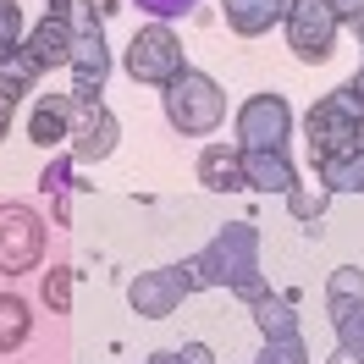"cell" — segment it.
Instances as JSON below:
<instances>
[{
    "label": "cell",
    "mask_w": 364,
    "mask_h": 364,
    "mask_svg": "<svg viewBox=\"0 0 364 364\" xmlns=\"http://www.w3.org/2000/svg\"><path fill=\"white\" fill-rule=\"evenodd\" d=\"M254 271H259V227H254V221L221 227L193 259L177 265V276H182L188 293H205V287H227L232 293V287H237L243 276H254Z\"/></svg>",
    "instance_id": "6da1fadb"
},
{
    "label": "cell",
    "mask_w": 364,
    "mask_h": 364,
    "mask_svg": "<svg viewBox=\"0 0 364 364\" xmlns=\"http://www.w3.org/2000/svg\"><path fill=\"white\" fill-rule=\"evenodd\" d=\"M243 188L287 199L298 188V171H293V160H287V149H243Z\"/></svg>",
    "instance_id": "7c38bea8"
},
{
    "label": "cell",
    "mask_w": 364,
    "mask_h": 364,
    "mask_svg": "<svg viewBox=\"0 0 364 364\" xmlns=\"http://www.w3.org/2000/svg\"><path fill=\"white\" fill-rule=\"evenodd\" d=\"M133 6H138V11H149L155 23H171V17H188L199 0H133Z\"/></svg>",
    "instance_id": "484cf974"
},
{
    "label": "cell",
    "mask_w": 364,
    "mask_h": 364,
    "mask_svg": "<svg viewBox=\"0 0 364 364\" xmlns=\"http://www.w3.org/2000/svg\"><path fill=\"white\" fill-rule=\"evenodd\" d=\"M331 309V326H337V342L364 353V298H326Z\"/></svg>",
    "instance_id": "d6986e66"
},
{
    "label": "cell",
    "mask_w": 364,
    "mask_h": 364,
    "mask_svg": "<svg viewBox=\"0 0 364 364\" xmlns=\"http://www.w3.org/2000/svg\"><path fill=\"white\" fill-rule=\"evenodd\" d=\"M254 309V326H259V337H298V293H265L259 304H249Z\"/></svg>",
    "instance_id": "e0dca14e"
},
{
    "label": "cell",
    "mask_w": 364,
    "mask_h": 364,
    "mask_svg": "<svg viewBox=\"0 0 364 364\" xmlns=\"http://www.w3.org/2000/svg\"><path fill=\"white\" fill-rule=\"evenodd\" d=\"M182 298H188V287H182L177 265L138 271L133 282H127V304H133V315H144V320H166V315H177Z\"/></svg>",
    "instance_id": "30bf717a"
},
{
    "label": "cell",
    "mask_w": 364,
    "mask_h": 364,
    "mask_svg": "<svg viewBox=\"0 0 364 364\" xmlns=\"http://www.w3.org/2000/svg\"><path fill=\"white\" fill-rule=\"evenodd\" d=\"M326 298H364V271L359 265H337L326 276Z\"/></svg>",
    "instance_id": "d4e9b609"
},
{
    "label": "cell",
    "mask_w": 364,
    "mask_h": 364,
    "mask_svg": "<svg viewBox=\"0 0 364 364\" xmlns=\"http://www.w3.org/2000/svg\"><path fill=\"white\" fill-rule=\"evenodd\" d=\"M221 11H227V28L237 39H259V33L287 23L293 0H221Z\"/></svg>",
    "instance_id": "4fadbf2b"
},
{
    "label": "cell",
    "mask_w": 364,
    "mask_h": 364,
    "mask_svg": "<svg viewBox=\"0 0 364 364\" xmlns=\"http://www.w3.org/2000/svg\"><path fill=\"white\" fill-rule=\"evenodd\" d=\"M353 83H359V94H364V67H359V77H353Z\"/></svg>",
    "instance_id": "d6a6232c"
},
{
    "label": "cell",
    "mask_w": 364,
    "mask_h": 364,
    "mask_svg": "<svg viewBox=\"0 0 364 364\" xmlns=\"http://www.w3.org/2000/svg\"><path fill=\"white\" fill-rule=\"evenodd\" d=\"M331 199H337V193H331V188H326V182H298L293 193H287V215H293L298 227H309V232H320V215H326V210H331Z\"/></svg>",
    "instance_id": "ac0fdd59"
},
{
    "label": "cell",
    "mask_w": 364,
    "mask_h": 364,
    "mask_svg": "<svg viewBox=\"0 0 364 364\" xmlns=\"http://www.w3.org/2000/svg\"><path fill=\"white\" fill-rule=\"evenodd\" d=\"M122 67L144 89H166L171 77L188 72V55H182V39L171 33V23H149V28H138L133 45L122 50Z\"/></svg>",
    "instance_id": "5b68a950"
},
{
    "label": "cell",
    "mask_w": 364,
    "mask_h": 364,
    "mask_svg": "<svg viewBox=\"0 0 364 364\" xmlns=\"http://www.w3.org/2000/svg\"><path fill=\"white\" fill-rule=\"evenodd\" d=\"M160 105H166V122L177 127L182 138H205L221 127V116H227V94H221V83L215 77H205V72H182V77H171L166 89H160Z\"/></svg>",
    "instance_id": "3957f363"
},
{
    "label": "cell",
    "mask_w": 364,
    "mask_h": 364,
    "mask_svg": "<svg viewBox=\"0 0 364 364\" xmlns=\"http://www.w3.org/2000/svg\"><path fill=\"white\" fill-rule=\"evenodd\" d=\"M28 138L39 144V149H61L72 138V105L67 94H39V105L28 116Z\"/></svg>",
    "instance_id": "5bb4252c"
},
{
    "label": "cell",
    "mask_w": 364,
    "mask_h": 364,
    "mask_svg": "<svg viewBox=\"0 0 364 364\" xmlns=\"http://www.w3.org/2000/svg\"><path fill=\"white\" fill-rule=\"evenodd\" d=\"M199 182L210 193H237L243 188V149L237 144H210L199 155Z\"/></svg>",
    "instance_id": "9a60e30c"
},
{
    "label": "cell",
    "mask_w": 364,
    "mask_h": 364,
    "mask_svg": "<svg viewBox=\"0 0 364 364\" xmlns=\"http://www.w3.org/2000/svg\"><path fill=\"white\" fill-rule=\"evenodd\" d=\"M67 105H72V138H67V149L77 166H94V160H105L116 149V138H122V122H116V111L100 100V94H67Z\"/></svg>",
    "instance_id": "8992f818"
},
{
    "label": "cell",
    "mask_w": 364,
    "mask_h": 364,
    "mask_svg": "<svg viewBox=\"0 0 364 364\" xmlns=\"http://www.w3.org/2000/svg\"><path fill=\"white\" fill-rule=\"evenodd\" d=\"M39 254H45V221L28 205H6L0 199V271L23 276L39 265Z\"/></svg>",
    "instance_id": "9c48e42d"
},
{
    "label": "cell",
    "mask_w": 364,
    "mask_h": 364,
    "mask_svg": "<svg viewBox=\"0 0 364 364\" xmlns=\"http://www.w3.org/2000/svg\"><path fill=\"white\" fill-rule=\"evenodd\" d=\"M45 6H50V11H61V6H67V0H45Z\"/></svg>",
    "instance_id": "4dcf8cb0"
},
{
    "label": "cell",
    "mask_w": 364,
    "mask_h": 364,
    "mask_svg": "<svg viewBox=\"0 0 364 364\" xmlns=\"http://www.w3.org/2000/svg\"><path fill=\"white\" fill-rule=\"evenodd\" d=\"M23 39H28V28H23V6L17 0H0V67L23 50Z\"/></svg>",
    "instance_id": "7402d4cb"
},
{
    "label": "cell",
    "mask_w": 364,
    "mask_h": 364,
    "mask_svg": "<svg viewBox=\"0 0 364 364\" xmlns=\"http://www.w3.org/2000/svg\"><path fill=\"white\" fill-rule=\"evenodd\" d=\"M144 364H177V348H171V353H149Z\"/></svg>",
    "instance_id": "f546056e"
},
{
    "label": "cell",
    "mask_w": 364,
    "mask_h": 364,
    "mask_svg": "<svg viewBox=\"0 0 364 364\" xmlns=\"http://www.w3.org/2000/svg\"><path fill=\"white\" fill-rule=\"evenodd\" d=\"M315 182H326L331 193H364V144L342 149V155L315 160Z\"/></svg>",
    "instance_id": "2e32d148"
},
{
    "label": "cell",
    "mask_w": 364,
    "mask_h": 364,
    "mask_svg": "<svg viewBox=\"0 0 364 364\" xmlns=\"http://www.w3.org/2000/svg\"><path fill=\"white\" fill-rule=\"evenodd\" d=\"M72 166H77V160H72V149L67 155H55L45 166V177H39V188H45L50 199H55V221H67V193H72Z\"/></svg>",
    "instance_id": "44dd1931"
},
{
    "label": "cell",
    "mask_w": 364,
    "mask_h": 364,
    "mask_svg": "<svg viewBox=\"0 0 364 364\" xmlns=\"http://www.w3.org/2000/svg\"><path fill=\"white\" fill-rule=\"evenodd\" d=\"M177 364H215V353H210L205 342H182V348H177Z\"/></svg>",
    "instance_id": "83f0119b"
},
{
    "label": "cell",
    "mask_w": 364,
    "mask_h": 364,
    "mask_svg": "<svg viewBox=\"0 0 364 364\" xmlns=\"http://www.w3.org/2000/svg\"><path fill=\"white\" fill-rule=\"evenodd\" d=\"M28 331H33V315H28V304H23L17 293H0V353L23 348Z\"/></svg>",
    "instance_id": "ffe728a7"
},
{
    "label": "cell",
    "mask_w": 364,
    "mask_h": 364,
    "mask_svg": "<svg viewBox=\"0 0 364 364\" xmlns=\"http://www.w3.org/2000/svg\"><path fill=\"white\" fill-rule=\"evenodd\" d=\"M353 33H359V39H364V17H359V23H353Z\"/></svg>",
    "instance_id": "1f68e13d"
},
{
    "label": "cell",
    "mask_w": 364,
    "mask_h": 364,
    "mask_svg": "<svg viewBox=\"0 0 364 364\" xmlns=\"http://www.w3.org/2000/svg\"><path fill=\"white\" fill-rule=\"evenodd\" d=\"M72 282H77L72 265H50V271H45V304L55 309V315H67V309H72Z\"/></svg>",
    "instance_id": "603a6c76"
},
{
    "label": "cell",
    "mask_w": 364,
    "mask_h": 364,
    "mask_svg": "<svg viewBox=\"0 0 364 364\" xmlns=\"http://www.w3.org/2000/svg\"><path fill=\"white\" fill-rule=\"evenodd\" d=\"M23 55H28V61H33L39 72L67 67V61H72V17H67V6H61V11H45L39 23L28 28Z\"/></svg>",
    "instance_id": "8fae6325"
},
{
    "label": "cell",
    "mask_w": 364,
    "mask_h": 364,
    "mask_svg": "<svg viewBox=\"0 0 364 364\" xmlns=\"http://www.w3.org/2000/svg\"><path fill=\"white\" fill-rule=\"evenodd\" d=\"M326 364H364V353H353V348H342V342H337V353H331Z\"/></svg>",
    "instance_id": "f1b7e54d"
},
{
    "label": "cell",
    "mask_w": 364,
    "mask_h": 364,
    "mask_svg": "<svg viewBox=\"0 0 364 364\" xmlns=\"http://www.w3.org/2000/svg\"><path fill=\"white\" fill-rule=\"evenodd\" d=\"M293 105L282 94H249L237 105V149H287Z\"/></svg>",
    "instance_id": "52a82bcc"
},
{
    "label": "cell",
    "mask_w": 364,
    "mask_h": 364,
    "mask_svg": "<svg viewBox=\"0 0 364 364\" xmlns=\"http://www.w3.org/2000/svg\"><path fill=\"white\" fill-rule=\"evenodd\" d=\"M105 11L100 0H67V17H72V89L77 94H100L105 89V72H111V50H105Z\"/></svg>",
    "instance_id": "277c9868"
},
{
    "label": "cell",
    "mask_w": 364,
    "mask_h": 364,
    "mask_svg": "<svg viewBox=\"0 0 364 364\" xmlns=\"http://www.w3.org/2000/svg\"><path fill=\"white\" fill-rule=\"evenodd\" d=\"M254 364H309V348H304V337H271Z\"/></svg>",
    "instance_id": "cb8c5ba5"
},
{
    "label": "cell",
    "mask_w": 364,
    "mask_h": 364,
    "mask_svg": "<svg viewBox=\"0 0 364 364\" xmlns=\"http://www.w3.org/2000/svg\"><path fill=\"white\" fill-rule=\"evenodd\" d=\"M304 138H309V155L326 160V155H342V149H359L364 144V94L359 83L348 77L337 83L331 94H320L309 116H304Z\"/></svg>",
    "instance_id": "7a4b0ae2"
},
{
    "label": "cell",
    "mask_w": 364,
    "mask_h": 364,
    "mask_svg": "<svg viewBox=\"0 0 364 364\" xmlns=\"http://www.w3.org/2000/svg\"><path fill=\"white\" fill-rule=\"evenodd\" d=\"M232 293L243 298V304H259V298L271 293V282H265V271H254V276H243V282H237V287H232Z\"/></svg>",
    "instance_id": "4316f807"
},
{
    "label": "cell",
    "mask_w": 364,
    "mask_h": 364,
    "mask_svg": "<svg viewBox=\"0 0 364 364\" xmlns=\"http://www.w3.org/2000/svg\"><path fill=\"white\" fill-rule=\"evenodd\" d=\"M337 17H331V6H315V0H293V11H287V23H282V33H287V50H293L298 61H309V67H320V61H331V50H337Z\"/></svg>",
    "instance_id": "ba28073f"
}]
</instances>
